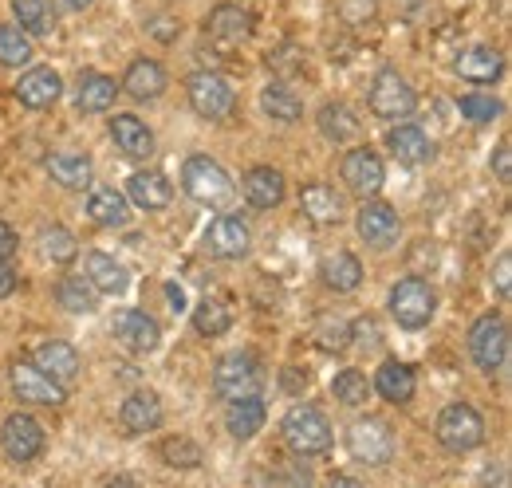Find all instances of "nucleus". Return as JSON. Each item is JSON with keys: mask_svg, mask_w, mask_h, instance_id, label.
Listing matches in <instances>:
<instances>
[{"mask_svg": "<svg viewBox=\"0 0 512 488\" xmlns=\"http://www.w3.org/2000/svg\"><path fill=\"white\" fill-rule=\"evenodd\" d=\"M127 193L138 209H150V213H154V209H166L170 197H174L170 182H166L162 174H154V170H138V174H130Z\"/></svg>", "mask_w": 512, "mask_h": 488, "instance_id": "cd10ccee", "label": "nucleus"}, {"mask_svg": "<svg viewBox=\"0 0 512 488\" xmlns=\"http://www.w3.org/2000/svg\"><path fill=\"white\" fill-rule=\"evenodd\" d=\"M166 296H170V307H174V311H182V307H186V296H182V288H178V284H170V288H166Z\"/></svg>", "mask_w": 512, "mask_h": 488, "instance_id": "864d4df0", "label": "nucleus"}, {"mask_svg": "<svg viewBox=\"0 0 512 488\" xmlns=\"http://www.w3.org/2000/svg\"><path fill=\"white\" fill-rule=\"evenodd\" d=\"M182 185H186V193H190L193 201H201V205H225V201L233 197V178L225 174L221 162H213V158H205V154L186 158V166H182Z\"/></svg>", "mask_w": 512, "mask_h": 488, "instance_id": "39448f33", "label": "nucleus"}, {"mask_svg": "<svg viewBox=\"0 0 512 488\" xmlns=\"http://www.w3.org/2000/svg\"><path fill=\"white\" fill-rule=\"evenodd\" d=\"M0 445L16 465H28L44 453V426L32 414H12L0 426Z\"/></svg>", "mask_w": 512, "mask_h": 488, "instance_id": "9b49d317", "label": "nucleus"}, {"mask_svg": "<svg viewBox=\"0 0 512 488\" xmlns=\"http://www.w3.org/2000/svg\"><path fill=\"white\" fill-rule=\"evenodd\" d=\"M162 461L170 465V469H197L205 457H201V445L190 441V437H166L162 441Z\"/></svg>", "mask_w": 512, "mask_h": 488, "instance_id": "ea45409f", "label": "nucleus"}, {"mask_svg": "<svg viewBox=\"0 0 512 488\" xmlns=\"http://www.w3.org/2000/svg\"><path fill=\"white\" fill-rule=\"evenodd\" d=\"M119 422L127 433H150V429L162 426V402L154 390H134L123 410H119Z\"/></svg>", "mask_w": 512, "mask_h": 488, "instance_id": "4be33fe9", "label": "nucleus"}, {"mask_svg": "<svg viewBox=\"0 0 512 488\" xmlns=\"http://www.w3.org/2000/svg\"><path fill=\"white\" fill-rule=\"evenodd\" d=\"M83 276H87V284H91L95 292H107V296H123V292H127V272H123V264H119L115 256H107V252H87V256H83Z\"/></svg>", "mask_w": 512, "mask_h": 488, "instance_id": "412c9836", "label": "nucleus"}, {"mask_svg": "<svg viewBox=\"0 0 512 488\" xmlns=\"http://www.w3.org/2000/svg\"><path fill=\"white\" fill-rule=\"evenodd\" d=\"M351 335H355L363 347H375V343H379V327H375V319H371V315H367V319H359V323L351 327Z\"/></svg>", "mask_w": 512, "mask_h": 488, "instance_id": "8fccbe9b", "label": "nucleus"}, {"mask_svg": "<svg viewBox=\"0 0 512 488\" xmlns=\"http://www.w3.org/2000/svg\"><path fill=\"white\" fill-rule=\"evenodd\" d=\"M111 138H115V146L134 158V162H142V158H150L154 154V134H150V126L142 119H134V115H115L111 119Z\"/></svg>", "mask_w": 512, "mask_h": 488, "instance_id": "5701e85b", "label": "nucleus"}, {"mask_svg": "<svg viewBox=\"0 0 512 488\" xmlns=\"http://www.w3.org/2000/svg\"><path fill=\"white\" fill-rule=\"evenodd\" d=\"M264 418H268V410H264V402H260L256 394L233 398L229 410H225V429H229L237 441H249V437H256V433L264 429Z\"/></svg>", "mask_w": 512, "mask_h": 488, "instance_id": "a878e982", "label": "nucleus"}, {"mask_svg": "<svg viewBox=\"0 0 512 488\" xmlns=\"http://www.w3.org/2000/svg\"><path fill=\"white\" fill-rule=\"evenodd\" d=\"M12 292H16V272L0 260V300H4V296H12Z\"/></svg>", "mask_w": 512, "mask_h": 488, "instance_id": "3c124183", "label": "nucleus"}, {"mask_svg": "<svg viewBox=\"0 0 512 488\" xmlns=\"http://www.w3.org/2000/svg\"><path fill=\"white\" fill-rule=\"evenodd\" d=\"M56 300L67 307V311H75V315H91L99 300H95V288L87 284V276H64L60 284H56Z\"/></svg>", "mask_w": 512, "mask_h": 488, "instance_id": "4c0bfd02", "label": "nucleus"}, {"mask_svg": "<svg viewBox=\"0 0 512 488\" xmlns=\"http://www.w3.org/2000/svg\"><path fill=\"white\" fill-rule=\"evenodd\" d=\"M260 107H264L268 119H276V122H296L304 115L300 95H296L292 87H284V83H268V87L260 91Z\"/></svg>", "mask_w": 512, "mask_h": 488, "instance_id": "f704fd0d", "label": "nucleus"}, {"mask_svg": "<svg viewBox=\"0 0 512 488\" xmlns=\"http://www.w3.org/2000/svg\"><path fill=\"white\" fill-rule=\"evenodd\" d=\"M205 32H209L213 40H221V44H241V40H249L253 20H249V12L237 8V4H217V8L205 16Z\"/></svg>", "mask_w": 512, "mask_h": 488, "instance_id": "6ab92c4d", "label": "nucleus"}, {"mask_svg": "<svg viewBox=\"0 0 512 488\" xmlns=\"http://www.w3.org/2000/svg\"><path fill=\"white\" fill-rule=\"evenodd\" d=\"M36 366L44 370V374H52L56 382H75L79 378V351L71 347V343H60V339H52V343H40L36 347Z\"/></svg>", "mask_w": 512, "mask_h": 488, "instance_id": "b1692460", "label": "nucleus"}, {"mask_svg": "<svg viewBox=\"0 0 512 488\" xmlns=\"http://www.w3.org/2000/svg\"><path fill=\"white\" fill-rule=\"evenodd\" d=\"M87 217H91L95 225L119 229V225H127V217H130L127 197H123L119 189H111V185H99V189H91V197H87Z\"/></svg>", "mask_w": 512, "mask_h": 488, "instance_id": "c85d7f7f", "label": "nucleus"}, {"mask_svg": "<svg viewBox=\"0 0 512 488\" xmlns=\"http://www.w3.org/2000/svg\"><path fill=\"white\" fill-rule=\"evenodd\" d=\"M146 32L154 36V40H178L182 36V24L178 20H170V16H154V20H146Z\"/></svg>", "mask_w": 512, "mask_h": 488, "instance_id": "a18cd8bd", "label": "nucleus"}, {"mask_svg": "<svg viewBox=\"0 0 512 488\" xmlns=\"http://www.w3.org/2000/svg\"><path fill=\"white\" fill-rule=\"evenodd\" d=\"M512 256L509 252H501V260H497V272H493V280H497V296L501 300H509L512 296Z\"/></svg>", "mask_w": 512, "mask_h": 488, "instance_id": "de8ad7c7", "label": "nucleus"}, {"mask_svg": "<svg viewBox=\"0 0 512 488\" xmlns=\"http://www.w3.org/2000/svg\"><path fill=\"white\" fill-rule=\"evenodd\" d=\"M115 79H107V75H99V71H83L79 75V87H75V103H79V111H91V115H99V111H111L115 107Z\"/></svg>", "mask_w": 512, "mask_h": 488, "instance_id": "c756f323", "label": "nucleus"}, {"mask_svg": "<svg viewBox=\"0 0 512 488\" xmlns=\"http://www.w3.org/2000/svg\"><path fill=\"white\" fill-rule=\"evenodd\" d=\"M190 107L201 115V119L217 122L233 111V87L217 75V71H197L190 75Z\"/></svg>", "mask_w": 512, "mask_h": 488, "instance_id": "9d476101", "label": "nucleus"}, {"mask_svg": "<svg viewBox=\"0 0 512 488\" xmlns=\"http://www.w3.org/2000/svg\"><path fill=\"white\" fill-rule=\"evenodd\" d=\"M260 386H264V366H260V359H256L253 351H233V355H225L217 363V370H213V390L225 402L260 394Z\"/></svg>", "mask_w": 512, "mask_h": 488, "instance_id": "f257e3e1", "label": "nucleus"}, {"mask_svg": "<svg viewBox=\"0 0 512 488\" xmlns=\"http://www.w3.org/2000/svg\"><path fill=\"white\" fill-rule=\"evenodd\" d=\"M205 248L221 260H241L249 256L253 248V229L241 221V217H217L209 229H205Z\"/></svg>", "mask_w": 512, "mask_h": 488, "instance_id": "ddd939ff", "label": "nucleus"}, {"mask_svg": "<svg viewBox=\"0 0 512 488\" xmlns=\"http://www.w3.org/2000/svg\"><path fill=\"white\" fill-rule=\"evenodd\" d=\"M339 174H343V185H347L351 193H359V197H375L386 182V170L375 150H351V154L343 158V170H339Z\"/></svg>", "mask_w": 512, "mask_h": 488, "instance_id": "4468645a", "label": "nucleus"}, {"mask_svg": "<svg viewBox=\"0 0 512 488\" xmlns=\"http://www.w3.org/2000/svg\"><path fill=\"white\" fill-rule=\"evenodd\" d=\"M12 12L28 36H48L56 28V4L52 0H12Z\"/></svg>", "mask_w": 512, "mask_h": 488, "instance_id": "c9c22d12", "label": "nucleus"}, {"mask_svg": "<svg viewBox=\"0 0 512 488\" xmlns=\"http://www.w3.org/2000/svg\"><path fill=\"white\" fill-rule=\"evenodd\" d=\"M245 201L253 209H276L284 201V174L272 166H256L245 174Z\"/></svg>", "mask_w": 512, "mask_h": 488, "instance_id": "393cba45", "label": "nucleus"}, {"mask_svg": "<svg viewBox=\"0 0 512 488\" xmlns=\"http://www.w3.org/2000/svg\"><path fill=\"white\" fill-rule=\"evenodd\" d=\"M331 394H335L343 406H363V402L371 398V386H367V378H363L359 370H339L335 382H331Z\"/></svg>", "mask_w": 512, "mask_h": 488, "instance_id": "a19ab883", "label": "nucleus"}, {"mask_svg": "<svg viewBox=\"0 0 512 488\" xmlns=\"http://www.w3.org/2000/svg\"><path fill=\"white\" fill-rule=\"evenodd\" d=\"M12 390L20 402H32V406H60L67 394H64V382H56L52 374H44L36 363H24L16 359L12 363Z\"/></svg>", "mask_w": 512, "mask_h": 488, "instance_id": "1a4fd4ad", "label": "nucleus"}, {"mask_svg": "<svg viewBox=\"0 0 512 488\" xmlns=\"http://www.w3.org/2000/svg\"><path fill=\"white\" fill-rule=\"evenodd\" d=\"M300 209H304V217L312 221V225H339L343 217H347V201H343V193H335L331 185H308L304 193H300Z\"/></svg>", "mask_w": 512, "mask_h": 488, "instance_id": "f3484780", "label": "nucleus"}, {"mask_svg": "<svg viewBox=\"0 0 512 488\" xmlns=\"http://www.w3.org/2000/svg\"><path fill=\"white\" fill-rule=\"evenodd\" d=\"M386 146H390V154H394L402 166H426V162L434 158V142H430L426 130H418V126H394V130L386 134Z\"/></svg>", "mask_w": 512, "mask_h": 488, "instance_id": "aec40b11", "label": "nucleus"}, {"mask_svg": "<svg viewBox=\"0 0 512 488\" xmlns=\"http://www.w3.org/2000/svg\"><path fill=\"white\" fill-rule=\"evenodd\" d=\"M32 56H36V48H32L28 32L20 24H0V63L24 67V63H32Z\"/></svg>", "mask_w": 512, "mask_h": 488, "instance_id": "e433bc0d", "label": "nucleus"}, {"mask_svg": "<svg viewBox=\"0 0 512 488\" xmlns=\"http://www.w3.org/2000/svg\"><path fill=\"white\" fill-rule=\"evenodd\" d=\"M375 16V0H347L343 4V20H351V24H367Z\"/></svg>", "mask_w": 512, "mask_h": 488, "instance_id": "49530a36", "label": "nucleus"}, {"mask_svg": "<svg viewBox=\"0 0 512 488\" xmlns=\"http://www.w3.org/2000/svg\"><path fill=\"white\" fill-rule=\"evenodd\" d=\"M316 122H320L323 138H331L335 146H343V142H355V138H359V115H351V107H347V103H323Z\"/></svg>", "mask_w": 512, "mask_h": 488, "instance_id": "473e14b6", "label": "nucleus"}, {"mask_svg": "<svg viewBox=\"0 0 512 488\" xmlns=\"http://www.w3.org/2000/svg\"><path fill=\"white\" fill-rule=\"evenodd\" d=\"M229 323H233V315H229V307L221 304V300H201V304L193 307V327H197V335H225L229 331Z\"/></svg>", "mask_w": 512, "mask_h": 488, "instance_id": "58836bf2", "label": "nucleus"}, {"mask_svg": "<svg viewBox=\"0 0 512 488\" xmlns=\"http://www.w3.org/2000/svg\"><path fill=\"white\" fill-rule=\"evenodd\" d=\"M434 307H438L434 288H430L426 280H418V276H406V280H398V284L390 288V315H394L398 327H406V331L426 327V323L434 319Z\"/></svg>", "mask_w": 512, "mask_h": 488, "instance_id": "20e7f679", "label": "nucleus"}, {"mask_svg": "<svg viewBox=\"0 0 512 488\" xmlns=\"http://www.w3.org/2000/svg\"><path fill=\"white\" fill-rule=\"evenodd\" d=\"M453 71H457L465 83H497L501 71H505V60H501L497 48L477 44V48H465V52L453 60Z\"/></svg>", "mask_w": 512, "mask_h": 488, "instance_id": "a211bd4d", "label": "nucleus"}, {"mask_svg": "<svg viewBox=\"0 0 512 488\" xmlns=\"http://www.w3.org/2000/svg\"><path fill=\"white\" fill-rule=\"evenodd\" d=\"M375 390L383 394L386 402L406 406L414 398V390H418V378H414V370L406 363H383L379 374H375Z\"/></svg>", "mask_w": 512, "mask_h": 488, "instance_id": "7c9ffc66", "label": "nucleus"}, {"mask_svg": "<svg viewBox=\"0 0 512 488\" xmlns=\"http://www.w3.org/2000/svg\"><path fill=\"white\" fill-rule=\"evenodd\" d=\"M469 355H473V363L481 366L485 374H501L505 370V363H509V327H505V319L497 311H489V315H481L473 323Z\"/></svg>", "mask_w": 512, "mask_h": 488, "instance_id": "7ed1b4c3", "label": "nucleus"}, {"mask_svg": "<svg viewBox=\"0 0 512 488\" xmlns=\"http://www.w3.org/2000/svg\"><path fill=\"white\" fill-rule=\"evenodd\" d=\"M347 449H351V457L359 465L383 469L386 461L394 457V437H390L383 418H359L355 426L347 429Z\"/></svg>", "mask_w": 512, "mask_h": 488, "instance_id": "6e6552de", "label": "nucleus"}, {"mask_svg": "<svg viewBox=\"0 0 512 488\" xmlns=\"http://www.w3.org/2000/svg\"><path fill=\"white\" fill-rule=\"evenodd\" d=\"M367 103H371V111L386 122H402L414 115V91H410V83L394 71V67H383L379 75H375V83H371V95H367Z\"/></svg>", "mask_w": 512, "mask_h": 488, "instance_id": "0eeeda50", "label": "nucleus"}, {"mask_svg": "<svg viewBox=\"0 0 512 488\" xmlns=\"http://www.w3.org/2000/svg\"><path fill=\"white\" fill-rule=\"evenodd\" d=\"M166 83H170V75L158 60H134L123 75V87L134 99H158L166 91Z\"/></svg>", "mask_w": 512, "mask_h": 488, "instance_id": "bb28decb", "label": "nucleus"}, {"mask_svg": "<svg viewBox=\"0 0 512 488\" xmlns=\"http://www.w3.org/2000/svg\"><path fill=\"white\" fill-rule=\"evenodd\" d=\"M60 91H64V83H60V75H56L52 67H28V71L20 75V83H16V99H20L24 107H32V111L52 107V103L60 99Z\"/></svg>", "mask_w": 512, "mask_h": 488, "instance_id": "dca6fc26", "label": "nucleus"}, {"mask_svg": "<svg viewBox=\"0 0 512 488\" xmlns=\"http://www.w3.org/2000/svg\"><path fill=\"white\" fill-rule=\"evenodd\" d=\"M71 4H87V0H71Z\"/></svg>", "mask_w": 512, "mask_h": 488, "instance_id": "5fc2aeb1", "label": "nucleus"}, {"mask_svg": "<svg viewBox=\"0 0 512 488\" xmlns=\"http://www.w3.org/2000/svg\"><path fill=\"white\" fill-rule=\"evenodd\" d=\"M493 174H497L501 182H509V178H512V150H509V142H501V146H497V154H493Z\"/></svg>", "mask_w": 512, "mask_h": 488, "instance_id": "09e8293b", "label": "nucleus"}, {"mask_svg": "<svg viewBox=\"0 0 512 488\" xmlns=\"http://www.w3.org/2000/svg\"><path fill=\"white\" fill-rule=\"evenodd\" d=\"M461 115L469 122H493L501 115V103L493 95H465L461 99Z\"/></svg>", "mask_w": 512, "mask_h": 488, "instance_id": "c03bdc74", "label": "nucleus"}, {"mask_svg": "<svg viewBox=\"0 0 512 488\" xmlns=\"http://www.w3.org/2000/svg\"><path fill=\"white\" fill-rule=\"evenodd\" d=\"M12 252H16V233H12V229L0 221V260H8Z\"/></svg>", "mask_w": 512, "mask_h": 488, "instance_id": "603ef678", "label": "nucleus"}, {"mask_svg": "<svg viewBox=\"0 0 512 488\" xmlns=\"http://www.w3.org/2000/svg\"><path fill=\"white\" fill-rule=\"evenodd\" d=\"M40 248H44V256H48V260H56V264L75 260V252H79V244H75V237L67 233L64 225L44 229V233H40Z\"/></svg>", "mask_w": 512, "mask_h": 488, "instance_id": "79ce46f5", "label": "nucleus"}, {"mask_svg": "<svg viewBox=\"0 0 512 488\" xmlns=\"http://www.w3.org/2000/svg\"><path fill=\"white\" fill-rule=\"evenodd\" d=\"M316 343H320L323 351H343V347L351 343V327H347L343 319H320Z\"/></svg>", "mask_w": 512, "mask_h": 488, "instance_id": "37998d69", "label": "nucleus"}, {"mask_svg": "<svg viewBox=\"0 0 512 488\" xmlns=\"http://www.w3.org/2000/svg\"><path fill=\"white\" fill-rule=\"evenodd\" d=\"M284 441L300 453V457H320L331 449V422L323 418L316 406H292L284 414Z\"/></svg>", "mask_w": 512, "mask_h": 488, "instance_id": "f03ea898", "label": "nucleus"}, {"mask_svg": "<svg viewBox=\"0 0 512 488\" xmlns=\"http://www.w3.org/2000/svg\"><path fill=\"white\" fill-rule=\"evenodd\" d=\"M91 174H95V166H91L87 154H56V158H48V178L56 185H64V189H87Z\"/></svg>", "mask_w": 512, "mask_h": 488, "instance_id": "72a5a7b5", "label": "nucleus"}, {"mask_svg": "<svg viewBox=\"0 0 512 488\" xmlns=\"http://www.w3.org/2000/svg\"><path fill=\"white\" fill-rule=\"evenodd\" d=\"M438 441L453 453H469L485 441V418L469 402H453L438 414Z\"/></svg>", "mask_w": 512, "mask_h": 488, "instance_id": "423d86ee", "label": "nucleus"}, {"mask_svg": "<svg viewBox=\"0 0 512 488\" xmlns=\"http://www.w3.org/2000/svg\"><path fill=\"white\" fill-rule=\"evenodd\" d=\"M320 276L331 292H355L363 284V264L351 252H335L320 264Z\"/></svg>", "mask_w": 512, "mask_h": 488, "instance_id": "2f4dec72", "label": "nucleus"}, {"mask_svg": "<svg viewBox=\"0 0 512 488\" xmlns=\"http://www.w3.org/2000/svg\"><path fill=\"white\" fill-rule=\"evenodd\" d=\"M355 225H359V237L371 244V248H386V244L398 241V233H402L398 213L386 201H367V197H363V209H359Z\"/></svg>", "mask_w": 512, "mask_h": 488, "instance_id": "2eb2a0df", "label": "nucleus"}, {"mask_svg": "<svg viewBox=\"0 0 512 488\" xmlns=\"http://www.w3.org/2000/svg\"><path fill=\"white\" fill-rule=\"evenodd\" d=\"M115 339L134 355H150L162 343V327L154 315H146L138 307H123V311H115Z\"/></svg>", "mask_w": 512, "mask_h": 488, "instance_id": "f8f14e48", "label": "nucleus"}]
</instances>
